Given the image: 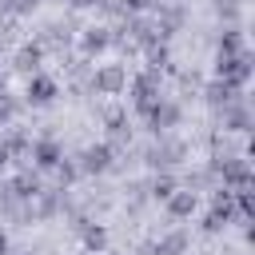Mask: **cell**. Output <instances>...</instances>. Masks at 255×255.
Masks as SVG:
<instances>
[{
	"instance_id": "obj_1",
	"label": "cell",
	"mask_w": 255,
	"mask_h": 255,
	"mask_svg": "<svg viewBox=\"0 0 255 255\" xmlns=\"http://www.w3.org/2000/svg\"><path fill=\"white\" fill-rule=\"evenodd\" d=\"M247 76H251V52H247V48L235 52V56H219V60H215V80H223V84H231V88H243Z\"/></svg>"
},
{
	"instance_id": "obj_2",
	"label": "cell",
	"mask_w": 255,
	"mask_h": 255,
	"mask_svg": "<svg viewBox=\"0 0 255 255\" xmlns=\"http://www.w3.org/2000/svg\"><path fill=\"white\" fill-rule=\"evenodd\" d=\"M155 100H159V72H155V68H143V72L131 80V104H135V112L143 116Z\"/></svg>"
},
{
	"instance_id": "obj_3",
	"label": "cell",
	"mask_w": 255,
	"mask_h": 255,
	"mask_svg": "<svg viewBox=\"0 0 255 255\" xmlns=\"http://www.w3.org/2000/svg\"><path fill=\"white\" fill-rule=\"evenodd\" d=\"M231 215H235V191H231V187H219V191L211 195V211H207V219H203V231H223V227L231 223Z\"/></svg>"
},
{
	"instance_id": "obj_4",
	"label": "cell",
	"mask_w": 255,
	"mask_h": 255,
	"mask_svg": "<svg viewBox=\"0 0 255 255\" xmlns=\"http://www.w3.org/2000/svg\"><path fill=\"white\" fill-rule=\"evenodd\" d=\"M92 88H96L100 96H120V92L128 88V68H124V64H100V68L92 72Z\"/></svg>"
},
{
	"instance_id": "obj_5",
	"label": "cell",
	"mask_w": 255,
	"mask_h": 255,
	"mask_svg": "<svg viewBox=\"0 0 255 255\" xmlns=\"http://www.w3.org/2000/svg\"><path fill=\"white\" fill-rule=\"evenodd\" d=\"M215 171L223 175V187H231V191L251 187V167H247V159H239V155H223V159H215Z\"/></svg>"
},
{
	"instance_id": "obj_6",
	"label": "cell",
	"mask_w": 255,
	"mask_h": 255,
	"mask_svg": "<svg viewBox=\"0 0 255 255\" xmlns=\"http://www.w3.org/2000/svg\"><path fill=\"white\" fill-rule=\"evenodd\" d=\"M24 96H28V104L44 108V104H52V100L60 96V84H56L52 76H44V72H32V76H28V88H24Z\"/></svg>"
},
{
	"instance_id": "obj_7",
	"label": "cell",
	"mask_w": 255,
	"mask_h": 255,
	"mask_svg": "<svg viewBox=\"0 0 255 255\" xmlns=\"http://www.w3.org/2000/svg\"><path fill=\"white\" fill-rule=\"evenodd\" d=\"M179 104H171V100H155L147 112H143V120H147V128L151 131H167V128H175L179 124Z\"/></svg>"
},
{
	"instance_id": "obj_8",
	"label": "cell",
	"mask_w": 255,
	"mask_h": 255,
	"mask_svg": "<svg viewBox=\"0 0 255 255\" xmlns=\"http://www.w3.org/2000/svg\"><path fill=\"white\" fill-rule=\"evenodd\" d=\"M28 155L36 159V167H40V171H52V167L64 159V147H60L52 135H40L36 143H28Z\"/></svg>"
},
{
	"instance_id": "obj_9",
	"label": "cell",
	"mask_w": 255,
	"mask_h": 255,
	"mask_svg": "<svg viewBox=\"0 0 255 255\" xmlns=\"http://www.w3.org/2000/svg\"><path fill=\"white\" fill-rule=\"evenodd\" d=\"M163 207H167V215H171V219H191V215H195V207H199V199H195V191H191V187H175V191L163 199Z\"/></svg>"
},
{
	"instance_id": "obj_10",
	"label": "cell",
	"mask_w": 255,
	"mask_h": 255,
	"mask_svg": "<svg viewBox=\"0 0 255 255\" xmlns=\"http://www.w3.org/2000/svg\"><path fill=\"white\" fill-rule=\"evenodd\" d=\"M112 167V147L108 143H92L88 151H84V163H80V171H108Z\"/></svg>"
},
{
	"instance_id": "obj_11",
	"label": "cell",
	"mask_w": 255,
	"mask_h": 255,
	"mask_svg": "<svg viewBox=\"0 0 255 255\" xmlns=\"http://www.w3.org/2000/svg\"><path fill=\"white\" fill-rule=\"evenodd\" d=\"M187 231H167V235H159V243L151 247V255H187Z\"/></svg>"
},
{
	"instance_id": "obj_12",
	"label": "cell",
	"mask_w": 255,
	"mask_h": 255,
	"mask_svg": "<svg viewBox=\"0 0 255 255\" xmlns=\"http://www.w3.org/2000/svg\"><path fill=\"white\" fill-rule=\"evenodd\" d=\"M108 44H112V32H108V28H84V36H80V48H84L88 56H100Z\"/></svg>"
},
{
	"instance_id": "obj_13",
	"label": "cell",
	"mask_w": 255,
	"mask_h": 255,
	"mask_svg": "<svg viewBox=\"0 0 255 255\" xmlns=\"http://www.w3.org/2000/svg\"><path fill=\"white\" fill-rule=\"evenodd\" d=\"M40 60H44V48H40V44H24V48L16 52V68H20V72H28V76L40 68Z\"/></svg>"
},
{
	"instance_id": "obj_14",
	"label": "cell",
	"mask_w": 255,
	"mask_h": 255,
	"mask_svg": "<svg viewBox=\"0 0 255 255\" xmlns=\"http://www.w3.org/2000/svg\"><path fill=\"white\" fill-rule=\"evenodd\" d=\"M203 96H207V104H235V88L231 84H223V80H215V84H207L203 88Z\"/></svg>"
},
{
	"instance_id": "obj_15",
	"label": "cell",
	"mask_w": 255,
	"mask_h": 255,
	"mask_svg": "<svg viewBox=\"0 0 255 255\" xmlns=\"http://www.w3.org/2000/svg\"><path fill=\"white\" fill-rule=\"evenodd\" d=\"M223 124H227L231 131H247V128H251V116H247V108L227 104V108H223Z\"/></svg>"
},
{
	"instance_id": "obj_16",
	"label": "cell",
	"mask_w": 255,
	"mask_h": 255,
	"mask_svg": "<svg viewBox=\"0 0 255 255\" xmlns=\"http://www.w3.org/2000/svg\"><path fill=\"white\" fill-rule=\"evenodd\" d=\"M171 64V52H167V44H159V40H147V68H167Z\"/></svg>"
},
{
	"instance_id": "obj_17",
	"label": "cell",
	"mask_w": 255,
	"mask_h": 255,
	"mask_svg": "<svg viewBox=\"0 0 255 255\" xmlns=\"http://www.w3.org/2000/svg\"><path fill=\"white\" fill-rule=\"evenodd\" d=\"M84 247H88V251H104V247H108V231H104L100 223H88V227H84Z\"/></svg>"
},
{
	"instance_id": "obj_18",
	"label": "cell",
	"mask_w": 255,
	"mask_h": 255,
	"mask_svg": "<svg viewBox=\"0 0 255 255\" xmlns=\"http://www.w3.org/2000/svg\"><path fill=\"white\" fill-rule=\"evenodd\" d=\"M235 52H243V36L239 32H223L219 36V56H235Z\"/></svg>"
},
{
	"instance_id": "obj_19",
	"label": "cell",
	"mask_w": 255,
	"mask_h": 255,
	"mask_svg": "<svg viewBox=\"0 0 255 255\" xmlns=\"http://www.w3.org/2000/svg\"><path fill=\"white\" fill-rule=\"evenodd\" d=\"M12 116H16V100L4 92V80H0V124H8Z\"/></svg>"
},
{
	"instance_id": "obj_20",
	"label": "cell",
	"mask_w": 255,
	"mask_h": 255,
	"mask_svg": "<svg viewBox=\"0 0 255 255\" xmlns=\"http://www.w3.org/2000/svg\"><path fill=\"white\" fill-rule=\"evenodd\" d=\"M171 191H175V179H171V175H159V179L151 183V195H155V199H167Z\"/></svg>"
},
{
	"instance_id": "obj_21",
	"label": "cell",
	"mask_w": 255,
	"mask_h": 255,
	"mask_svg": "<svg viewBox=\"0 0 255 255\" xmlns=\"http://www.w3.org/2000/svg\"><path fill=\"white\" fill-rule=\"evenodd\" d=\"M0 8H4V12H12V16H24V12H32V8H36V0H0Z\"/></svg>"
},
{
	"instance_id": "obj_22",
	"label": "cell",
	"mask_w": 255,
	"mask_h": 255,
	"mask_svg": "<svg viewBox=\"0 0 255 255\" xmlns=\"http://www.w3.org/2000/svg\"><path fill=\"white\" fill-rule=\"evenodd\" d=\"M56 175H60V183L68 187V183L80 175V167H76V163H68V159H60V163H56Z\"/></svg>"
},
{
	"instance_id": "obj_23",
	"label": "cell",
	"mask_w": 255,
	"mask_h": 255,
	"mask_svg": "<svg viewBox=\"0 0 255 255\" xmlns=\"http://www.w3.org/2000/svg\"><path fill=\"white\" fill-rule=\"evenodd\" d=\"M124 8L128 12H143V8H151V0H124Z\"/></svg>"
},
{
	"instance_id": "obj_24",
	"label": "cell",
	"mask_w": 255,
	"mask_h": 255,
	"mask_svg": "<svg viewBox=\"0 0 255 255\" xmlns=\"http://www.w3.org/2000/svg\"><path fill=\"white\" fill-rule=\"evenodd\" d=\"M0 255H8V235H4V227H0Z\"/></svg>"
},
{
	"instance_id": "obj_25",
	"label": "cell",
	"mask_w": 255,
	"mask_h": 255,
	"mask_svg": "<svg viewBox=\"0 0 255 255\" xmlns=\"http://www.w3.org/2000/svg\"><path fill=\"white\" fill-rule=\"evenodd\" d=\"M72 4H76V8H88V4H96V0H72Z\"/></svg>"
},
{
	"instance_id": "obj_26",
	"label": "cell",
	"mask_w": 255,
	"mask_h": 255,
	"mask_svg": "<svg viewBox=\"0 0 255 255\" xmlns=\"http://www.w3.org/2000/svg\"><path fill=\"white\" fill-rule=\"evenodd\" d=\"M108 255H116V251H108Z\"/></svg>"
}]
</instances>
